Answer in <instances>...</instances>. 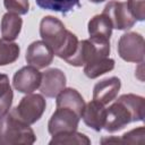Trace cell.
<instances>
[{
	"instance_id": "cell-1",
	"label": "cell",
	"mask_w": 145,
	"mask_h": 145,
	"mask_svg": "<svg viewBox=\"0 0 145 145\" xmlns=\"http://www.w3.org/2000/svg\"><path fill=\"white\" fill-rule=\"evenodd\" d=\"M144 111V97L135 94H123L106 109L104 128L106 131L114 133L130 122L143 121Z\"/></svg>"
},
{
	"instance_id": "cell-2",
	"label": "cell",
	"mask_w": 145,
	"mask_h": 145,
	"mask_svg": "<svg viewBox=\"0 0 145 145\" xmlns=\"http://www.w3.org/2000/svg\"><path fill=\"white\" fill-rule=\"evenodd\" d=\"M40 35L53 51V53L63 59H69L78 45L77 36L68 31L61 20L53 16H45L40 23Z\"/></svg>"
},
{
	"instance_id": "cell-3",
	"label": "cell",
	"mask_w": 145,
	"mask_h": 145,
	"mask_svg": "<svg viewBox=\"0 0 145 145\" xmlns=\"http://www.w3.org/2000/svg\"><path fill=\"white\" fill-rule=\"evenodd\" d=\"M35 140L33 129L12 110L0 116V145H32Z\"/></svg>"
},
{
	"instance_id": "cell-4",
	"label": "cell",
	"mask_w": 145,
	"mask_h": 145,
	"mask_svg": "<svg viewBox=\"0 0 145 145\" xmlns=\"http://www.w3.org/2000/svg\"><path fill=\"white\" fill-rule=\"evenodd\" d=\"M118 53L121 59L128 62L140 63L144 60L145 42L144 37L136 32H128L120 36L118 42Z\"/></svg>"
},
{
	"instance_id": "cell-5",
	"label": "cell",
	"mask_w": 145,
	"mask_h": 145,
	"mask_svg": "<svg viewBox=\"0 0 145 145\" xmlns=\"http://www.w3.org/2000/svg\"><path fill=\"white\" fill-rule=\"evenodd\" d=\"M45 105V99L41 94L28 93L20 100L19 104L12 109V111L20 120L28 125H33L42 117Z\"/></svg>"
},
{
	"instance_id": "cell-6",
	"label": "cell",
	"mask_w": 145,
	"mask_h": 145,
	"mask_svg": "<svg viewBox=\"0 0 145 145\" xmlns=\"http://www.w3.org/2000/svg\"><path fill=\"white\" fill-rule=\"evenodd\" d=\"M79 119L80 117L75 111L68 108H57L49 120L48 130L52 136L75 131L78 128Z\"/></svg>"
},
{
	"instance_id": "cell-7",
	"label": "cell",
	"mask_w": 145,
	"mask_h": 145,
	"mask_svg": "<svg viewBox=\"0 0 145 145\" xmlns=\"http://www.w3.org/2000/svg\"><path fill=\"white\" fill-rule=\"evenodd\" d=\"M102 14H104L110 19L112 27L117 29H129L136 23V19L130 14L126 2L112 0L106 3Z\"/></svg>"
},
{
	"instance_id": "cell-8",
	"label": "cell",
	"mask_w": 145,
	"mask_h": 145,
	"mask_svg": "<svg viewBox=\"0 0 145 145\" xmlns=\"http://www.w3.org/2000/svg\"><path fill=\"white\" fill-rule=\"evenodd\" d=\"M42 79V74L37 70V68L33 66H26L20 68L12 78L14 87L20 93H32L40 87Z\"/></svg>"
},
{
	"instance_id": "cell-9",
	"label": "cell",
	"mask_w": 145,
	"mask_h": 145,
	"mask_svg": "<svg viewBox=\"0 0 145 145\" xmlns=\"http://www.w3.org/2000/svg\"><path fill=\"white\" fill-rule=\"evenodd\" d=\"M52 49L43 41H34L31 43L26 51V61L29 66H33L37 69L48 67L53 60Z\"/></svg>"
},
{
	"instance_id": "cell-10",
	"label": "cell",
	"mask_w": 145,
	"mask_h": 145,
	"mask_svg": "<svg viewBox=\"0 0 145 145\" xmlns=\"http://www.w3.org/2000/svg\"><path fill=\"white\" fill-rule=\"evenodd\" d=\"M66 87V76L63 71L51 68L42 74L40 91L46 97H56Z\"/></svg>"
},
{
	"instance_id": "cell-11",
	"label": "cell",
	"mask_w": 145,
	"mask_h": 145,
	"mask_svg": "<svg viewBox=\"0 0 145 145\" xmlns=\"http://www.w3.org/2000/svg\"><path fill=\"white\" fill-rule=\"evenodd\" d=\"M120 86L121 82L118 77L105 78L95 84L93 88V100L105 105L117 97L120 91Z\"/></svg>"
},
{
	"instance_id": "cell-12",
	"label": "cell",
	"mask_w": 145,
	"mask_h": 145,
	"mask_svg": "<svg viewBox=\"0 0 145 145\" xmlns=\"http://www.w3.org/2000/svg\"><path fill=\"white\" fill-rule=\"evenodd\" d=\"M105 117H106V109L102 103L95 100L85 104V108L82 113V118L85 125L94 129L95 131H100L104 127Z\"/></svg>"
},
{
	"instance_id": "cell-13",
	"label": "cell",
	"mask_w": 145,
	"mask_h": 145,
	"mask_svg": "<svg viewBox=\"0 0 145 145\" xmlns=\"http://www.w3.org/2000/svg\"><path fill=\"white\" fill-rule=\"evenodd\" d=\"M112 28L110 19L104 14L95 15L88 22L89 39L97 42H110Z\"/></svg>"
},
{
	"instance_id": "cell-14",
	"label": "cell",
	"mask_w": 145,
	"mask_h": 145,
	"mask_svg": "<svg viewBox=\"0 0 145 145\" xmlns=\"http://www.w3.org/2000/svg\"><path fill=\"white\" fill-rule=\"evenodd\" d=\"M57 108H68L75 111L80 118L85 108V101L75 88H63L57 95Z\"/></svg>"
},
{
	"instance_id": "cell-15",
	"label": "cell",
	"mask_w": 145,
	"mask_h": 145,
	"mask_svg": "<svg viewBox=\"0 0 145 145\" xmlns=\"http://www.w3.org/2000/svg\"><path fill=\"white\" fill-rule=\"evenodd\" d=\"M23 26V19L19 15L14 12H7L1 19V35L6 41H14L18 37Z\"/></svg>"
},
{
	"instance_id": "cell-16",
	"label": "cell",
	"mask_w": 145,
	"mask_h": 145,
	"mask_svg": "<svg viewBox=\"0 0 145 145\" xmlns=\"http://www.w3.org/2000/svg\"><path fill=\"white\" fill-rule=\"evenodd\" d=\"M113 68H114V60L110 59L109 57H105V58H100L86 63L84 66V74L88 78L93 79L105 72L111 71Z\"/></svg>"
},
{
	"instance_id": "cell-17",
	"label": "cell",
	"mask_w": 145,
	"mask_h": 145,
	"mask_svg": "<svg viewBox=\"0 0 145 145\" xmlns=\"http://www.w3.org/2000/svg\"><path fill=\"white\" fill-rule=\"evenodd\" d=\"M36 5L45 10L68 14L76 7H80L79 0H35Z\"/></svg>"
},
{
	"instance_id": "cell-18",
	"label": "cell",
	"mask_w": 145,
	"mask_h": 145,
	"mask_svg": "<svg viewBox=\"0 0 145 145\" xmlns=\"http://www.w3.org/2000/svg\"><path fill=\"white\" fill-rule=\"evenodd\" d=\"M50 145H72V144H77V145H89L91 144V139L82 134V133H77L75 131H69V133H63V134H59L52 137V139L49 143Z\"/></svg>"
},
{
	"instance_id": "cell-19",
	"label": "cell",
	"mask_w": 145,
	"mask_h": 145,
	"mask_svg": "<svg viewBox=\"0 0 145 145\" xmlns=\"http://www.w3.org/2000/svg\"><path fill=\"white\" fill-rule=\"evenodd\" d=\"M20 49L18 44L10 41L0 40V66H6L15 62L19 57Z\"/></svg>"
},
{
	"instance_id": "cell-20",
	"label": "cell",
	"mask_w": 145,
	"mask_h": 145,
	"mask_svg": "<svg viewBox=\"0 0 145 145\" xmlns=\"http://www.w3.org/2000/svg\"><path fill=\"white\" fill-rule=\"evenodd\" d=\"M12 89L9 78L5 74H0V116L9 111L12 103Z\"/></svg>"
},
{
	"instance_id": "cell-21",
	"label": "cell",
	"mask_w": 145,
	"mask_h": 145,
	"mask_svg": "<svg viewBox=\"0 0 145 145\" xmlns=\"http://www.w3.org/2000/svg\"><path fill=\"white\" fill-rule=\"evenodd\" d=\"M145 129L144 127H138L122 135L120 138V144H144L145 142Z\"/></svg>"
},
{
	"instance_id": "cell-22",
	"label": "cell",
	"mask_w": 145,
	"mask_h": 145,
	"mask_svg": "<svg viewBox=\"0 0 145 145\" xmlns=\"http://www.w3.org/2000/svg\"><path fill=\"white\" fill-rule=\"evenodd\" d=\"M3 5L8 12H14L17 15H25L29 9L28 0H3Z\"/></svg>"
},
{
	"instance_id": "cell-23",
	"label": "cell",
	"mask_w": 145,
	"mask_h": 145,
	"mask_svg": "<svg viewBox=\"0 0 145 145\" xmlns=\"http://www.w3.org/2000/svg\"><path fill=\"white\" fill-rule=\"evenodd\" d=\"M127 7L136 20L143 22L145 18V0H127Z\"/></svg>"
},
{
	"instance_id": "cell-24",
	"label": "cell",
	"mask_w": 145,
	"mask_h": 145,
	"mask_svg": "<svg viewBox=\"0 0 145 145\" xmlns=\"http://www.w3.org/2000/svg\"><path fill=\"white\" fill-rule=\"evenodd\" d=\"M89 1H92V2H94V3H100V2H103V1H105V0H89Z\"/></svg>"
}]
</instances>
